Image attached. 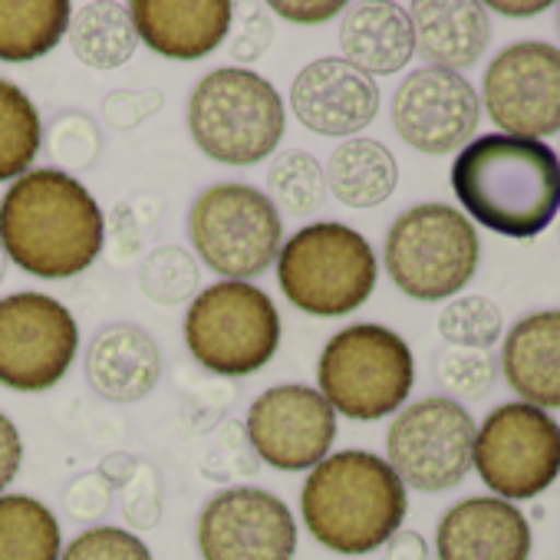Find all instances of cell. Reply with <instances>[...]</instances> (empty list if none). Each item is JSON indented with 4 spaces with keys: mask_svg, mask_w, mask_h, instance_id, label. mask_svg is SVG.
<instances>
[{
    "mask_svg": "<svg viewBox=\"0 0 560 560\" xmlns=\"http://www.w3.org/2000/svg\"><path fill=\"white\" fill-rule=\"evenodd\" d=\"M406 485L373 452H337L311 468L301 514L317 544L334 553L363 557L399 534L406 521Z\"/></svg>",
    "mask_w": 560,
    "mask_h": 560,
    "instance_id": "cell-3",
    "label": "cell"
},
{
    "mask_svg": "<svg viewBox=\"0 0 560 560\" xmlns=\"http://www.w3.org/2000/svg\"><path fill=\"white\" fill-rule=\"evenodd\" d=\"M270 11L288 21H298V24H324L337 14H343V4L340 0H334V4H284V0H277V4H270Z\"/></svg>",
    "mask_w": 560,
    "mask_h": 560,
    "instance_id": "cell-38",
    "label": "cell"
},
{
    "mask_svg": "<svg viewBox=\"0 0 560 560\" xmlns=\"http://www.w3.org/2000/svg\"><path fill=\"white\" fill-rule=\"evenodd\" d=\"M557 34H560V4H557Z\"/></svg>",
    "mask_w": 560,
    "mask_h": 560,
    "instance_id": "cell-42",
    "label": "cell"
},
{
    "mask_svg": "<svg viewBox=\"0 0 560 560\" xmlns=\"http://www.w3.org/2000/svg\"><path fill=\"white\" fill-rule=\"evenodd\" d=\"M109 498H113V485L103 471H90L83 478H77L67 491V511L77 517V521H93V517H103L106 508H109Z\"/></svg>",
    "mask_w": 560,
    "mask_h": 560,
    "instance_id": "cell-35",
    "label": "cell"
},
{
    "mask_svg": "<svg viewBox=\"0 0 560 560\" xmlns=\"http://www.w3.org/2000/svg\"><path fill=\"white\" fill-rule=\"evenodd\" d=\"M277 284L304 314L343 317L370 301L376 288V254L350 224H307L280 244Z\"/></svg>",
    "mask_w": 560,
    "mask_h": 560,
    "instance_id": "cell-4",
    "label": "cell"
},
{
    "mask_svg": "<svg viewBox=\"0 0 560 560\" xmlns=\"http://www.w3.org/2000/svg\"><path fill=\"white\" fill-rule=\"evenodd\" d=\"M439 334L448 347L488 353L504 334V317H501V307L494 301L471 294V298L452 301L439 314Z\"/></svg>",
    "mask_w": 560,
    "mask_h": 560,
    "instance_id": "cell-30",
    "label": "cell"
},
{
    "mask_svg": "<svg viewBox=\"0 0 560 560\" xmlns=\"http://www.w3.org/2000/svg\"><path fill=\"white\" fill-rule=\"evenodd\" d=\"M267 185H270V201H277L288 214L301 218L320 208L327 191V175L311 152H284L270 165Z\"/></svg>",
    "mask_w": 560,
    "mask_h": 560,
    "instance_id": "cell-29",
    "label": "cell"
},
{
    "mask_svg": "<svg viewBox=\"0 0 560 560\" xmlns=\"http://www.w3.org/2000/svg\"><path fill=\"white\" fill-rule=\"evenodd\" d=\"M195 284H198V267L191 254H185L175 244L152 250L139 270V288L155 304H178L195 291Z\"/></svg>",
    "mask_w": 560,
    "mask_h": 560,
    "instance_id": "cell-31",
    "label": "cell"
},
{
    "mask_svg": "<svg viewBox=\"0 0 560 560\" xmlns=\"http://www.w3.org/2000/svg\"><path fill=\"white\" fill-rule=\"evenodd\" d=\"M478 234L471 221L442 201L402 211L386 234V270L393 284L422 304L455 298L478 270Z\"/></svg>",
    "mask_w": 560,
    "mask_h": 560,
    "instance_id": "cell-7",
    "label": "cell"
},
{
    "mask_svg": "<svg viewBox=\"0 0 560 560\" xmlns=\"http://www.w3.org/2000/svg\"><path fill=\"white\" fill-rule=\"evenodd\" d=\"M478 93L452 70H412L393 96V126L406 145L425 155L465 149L478 129Z\"/></svg>",
    "mask_w": 560,
    "mask_h": 560,
    "instance_id": "cell-16",
    "label": "cell"
},
{
    "mask_svg": "<svg viewBox=\"0 0 560 560\" xmlns=\"http://www.w3.org/2000/svg\"><path fill=\"white\" fill-rule=\"evenodd\" d=\"M205 560H294L298 524L291 508L264 488H228L198 517Z\"/></svg>",
    "mask_w": 560,
    "mask_h": 560,
    "instance_id": "cell-14",
    "label": "cell"
},
{
    "mask_svg": "<svg viewBox=\"0 0 560 560\" xmlns=\"http://www.w3.org/2000/svg\"><path fill=\"white\" fill-rule=\"evenodd\" d=\"M547 8H550L547 0H540V4H491L494 14H508V18H517V21L534 18V14H544Z\"/></svg>",
    "mask_w": 560,
    "mask_h": 560,
    "instance_id": "cell-40",
    "label": "cell"
},
{
    "mask_svg": "<svg viewBox=\"0 0 560 560\" xmlns=\"http://www.w3.org/2000/svg\"><path fill=\"white\" fill-rule=\"evenodd\" d=\"M67 37L73 57L90 70H116L139 47L129 8L116 4V0H109V4H83L77 14H70Z\"/></svg>",
    "mask_w": 560,
    "mask_h": 560,
    "instance_id": "cell-26",
    "label": "cell"
},
{
    "mask_svg": "<svg viewBox=\"0 0 560 560\" xmlns=\"http://www.w3.org/2000/svg\"><path fill=\"white\" fill-rule=\"evenodd\" d=\"M327 185L334 198L347 208L383 205L399 182V165L393 152L376 139H347L327 165Z\"/></svg>",
    "mask_w": 560,
    "mask_h": 560,
    "instance_id": "cell-24",
    "label": "cell"
},
{
    "mask_svg": "<svg viewBox=\"0 0 560 560\" xmlns=\"http://www.w3.org/2000/svg\"><path fill=\"white\" fill-rule=\"evenodd\" d=\"M122 485H126V501H122L126 521H129L136 530L155 527L159 517H162V491H159V475H155V468H152L149 462H136Z\"/></svg>",
    "mask_w": 560,
    "mask_h": 560,
    "instance_id": "cell-34",
    "label": "cell"
},
{
    "mask_svg": "<svg viewBox=\"0 0 560 560\" xmlns=\"http://www.w3.org/2000/svg\"><path fill=\"white\" fill-rule=\"evenodd\" d=\"M439 560H527L530 524L501 498H465L435 527Z\"/></svg>",
    "mask_w": 560,
    "mask_h": 560,
    "instance_id": "cell-18",
    "label": "cell"
},
{
    "mask_svg": "<svg viewBox=\"0 0 560 560\" xmlns=\"http://www.w3.org/2000/svg\"><path fill=\"white\" fill-rule=\"evenodd\" d=\"M67 0H0V60L27 63L47 57L67 34Z\"/></svg>",
    "mask_w": 560,
    "mask_h": 560,
    "instance_id": "cell-25",
    "label": "cell"
},
{
    "mask_svg": "<svg viewBox=\"0 0 560 560\" xmlns=\"http://www.w3.org/2000/svg\"><path fill=\"white\" fill-rule=\"evenodd\" d=\"M471 468L501 501H530L560 475V425L527 402H504L475 432Z\"/></svg>",
    "mask_w": 560,
    "mask_h": 560,
    "instance_id": "cell-10",
    "label": "cell"
},
{
    "mask_svg": "<svg viewBox=\"0 0 560 560\" xmlns=\"http://www.w3.org/2000/svg\"><path fill=\"white\" fill-rule=\"evenodd\" d=\"M247 439L270 468H317L337 439V412L314 386H273L247 409Z\"/></svg>",
    "mask_w": 560,
    "mask_h": 560,
    "instance_id": "cell-15",
    "label": "cell"
},
{
    "mask_svg": "<svg viewBox=\"0 0 560 560\" xmlns=\"http://www.w3.org/2000/svg\"><path fill=\"white\" fill-rule=\"evenodd\" d=\"M162 376V353L155 340L132 327H106L86 353V380L109 402L145 399Z\"/></svg>",
    "mask_w": 560,
    "mask_h": 560,
    "instance_id": "cell-22",
    "label": "cell"
},
{
    "mask_svg": "<svg viewBox=\"0 0 560 560\" xmlns=\"http://www.w3.org/2000/svg\"><path fill=\"white\" fill-rule=\"evenodd\" d=\"M4 273H8V254L0 247V284H4Z\"/></svg>",
    "mask_w": 560,
    "mask_h": 560,
    "instance_id": "cell-41",
    "label": "cell"
},
{
    "mask_svg": "<svg viewBox=\"0 0 560 560\" xmlns=\"http://www.w3.org/2000/svg\"><path fill=\"white\" fill-rule=\"evenodd\" d=\"M386 560H429V547H425V540L416 530H399L389 540Z\"/></svg>",
    "mask_w": 560,
    "mask_h": 560,
    "instance_id": "cell-39",
    "label": "cell"
},
{
    "mask_svg": "<svg viewBox=\"0 0 560 560\" xmlns=\"http://www.w3.org/2000/svg\"><path fill=\"white\" fill-rule=\"evenodd\" d=\"M103 228L96 198L60 168L21 175L0 201V247L44 280L83 273L103 250Z\"/></svg>",
    "mask_w": 560,
    "mask_h": 560,
    "instance_id": "cell-1",
    "label": "cell"
},
{
    "mask_svg": "<svg viewBox=\"0 0 560 560\" xmlns=\"http://www.w3.org/2000/svg\"><path fill=\"white\" fill-rule=\"evenodd\" d=\"M481 100L504 136L540 142L560 132V50L544 40L511 44L485 70Z\"/></svg>",
    "mask_w": 560,
    "mask_h": 560,
    "instance_id": "cell-13",
    "label": "cell"
},
{
    "mask_svg": "<svg viewBox=\"0 0 560 560\" xmlns=\"http://www.w3.org/2000/svg\"><path fill=\"white\" fill-rule=\"evenodd\" d=\"M475 419L445 396H429L406 406L386 435L389 468L402 485L439 494L465 481L471 471Z\"/></svg>",
    "mask_w": 560,
    "mask_h": 560,
    "instance_id": "cell-11",
    "label": "cell"
},
{
    "mask_svg": "<svg viewBox=\"0 0 560 560\" xmlns=\"http://www.w3.org/2000/svg\"><path fill=\"white\" fill-rule=\"evenodd\" d=\"M129 18L139 44L168 60H201L231 31L228 0H136Z\"/></svg>",
    "mask_w": 560,
    "mask_h": 560,
    "instance_id": "cell-19",
    "label": "cell"
},
{
    "mask_svg": "<svg viewBox=\"0 0 560 560\" xmlns=\"http://www.w3.org/2000/svg\"><path fill=\"white\" fill-rule=\"evenodd\" d=\"M188 234L195 254L214 273L247 284L277 260L284 224L264 191L224 182L198 195L188 214Z\"/></svg>",
    "mask_w": 560,
    "mask_h": 560,
    "instance_id": "cell-9",
    "label": "cell"
},
{
    "mask_svg": "<svg viewBox=\"0 0 560 560\" xmlns=\"http://www.w3.org/2000/svg\"><path fill=\"white\" fill-rule=\"evenodd\" d=\"M452 188L478 224L524 241L560 211V162L544 142L481 136L458 152Z\"/></svg>",
    "mask_w": 560,
    "mask_h": 560,
    "instance_id": "cell-2",
    "label": "cell"
},
{
    "mask_svg": "<svg viewBox=\"0 0 560 560\" xmlns=\"http://www.w3.org/2000/svg\"><path fill=\"white\" fill-rule=\"evenodd\" d=\"M40 113L31 96L0 80V182L31 172L40 152Z\"/></svg>",
    "mask_w": 560,
    "mask_h": 560,
    "instance_id": "cell-28",
    "label": "cell"
},
{
    "mask_svg": "<svg viewBox=\"0 0 560 560\" xmlns=\"http://www.w3.org/2000/svg\"><path fill=\"white\" fill-rule=\"evenodd\" d=\"M77 320L60 301L31 291L0 301V383L8 389L57 386L77 360Z\"/></svg>",
    "mask_w": 560,
    "mask_h": 560,
    "instance_id": "cell-12",
    "label": "cell"
},
{
    "mask_svg": "<svg viewBox=\"0 0 560 560\" xmlns=\"http://www.w3.org/2000/svg\"><path fill=\"white\" fill-rule=\"evenodd\" d=\"M63 534L54 511L27 494H0V560H60Z\"/></svg>",
    "mask_w": 560,
    "mask_h": 560,
    "instance_id": "cell-27",
    "label": "cell"
},
{
    "mask_svg": "<svg viewBox=\"0 0 560 560\" xmlns=\"http://www.w3.org/2000/svg\"><path fill=\"white\" fill-rule=\"evenodd\" d=\"M60 560H152L142 537L122 527H90L70 540Z\"/></svg>",
    "mask_w": 560,
    "mask_h": 560,
    "instance_id": "cell-33",
    "label": "cell"
},
{
    "mask_svg": "<svg viewBox=\"0 0 560 560\" xmlns=\"http://www.w3.org/2000/svg\"><path fill=\"white\" fill-rule=\"evenodd\" d=\"M317 383L334 412L376 422L402 409L416 383V363L399 334L380 324H353L324 347Z\"/></svg>",
    "mask_w": 560,
    "mask_h": 560,
    "instance_id": "cell-6",
    "label": "cell"
},
{
    "mask_svg": "<svg viewBox=\"0 0 560 560\" xmlns=\"http://www.w3.org/2000/svg\"><path fill=\"white\" fill-rule=\"evenodd\" d=\"M553 155H557V162H560V145H557V152H553Z\"/></svg>",
    "mask_w": 560,
    "mask_h": 560,
    "instance_id": "cell-43",
    "label": "cell"
},
{
    "mask_svg": "<svg viewBox=\"0 0 560 560\" xmlns=\"http://www.w3.org/2000/svg\"><path fill=\"white\" fill-rule=\"evenodd\" d=\"M21 458H24V445H21L18 425L0 412V494H4V488L18 478Z\"/></svg>",
    "mask_w": 560,
    "mask_h": 560,
    "instance_id": "cell-37",
    "label": "cell"
},
{
    "mask_svg": "<svg viewBox=\"0 0 560 560\" xmlns=\"http://www.w3.org/2000/svg\"><path fill=\"white\" fill-rule=\"evenodd\" d=\"M188 132L214 162L257 165L284 136V103L254 70L221 67L195 86Z\"/></svg>",
    "mask_w": 560,
    "mask_h": 560,
    "instance_id": "cell-5",
    "label": "cell"
},
{
    "mask_svg": "<svg viewBox=\"0 0 560 560\" xmlns=\"http://www.w3.org/2000/svg\"><path fill=\"white\" fill-rule=\"evenodd\" d=\"M416 31V54L432 70H465L478 63L491 40L488 8L475 0H419L409 11Z\"/></svg>",
    "mask_w": 560,
    "mask_h": 560,
    "instance_id": "cell-20",
    "label": "cell"
},
{
    "mask_svg": "<svg viewBox=\"0 0 560 560\" xmlns=\"http://www.w3.org/2000/svg\"><path fill=\"white\" fill-rule=\"evenodd\" d=\"M270 37H273L270 18H264V14L257 11V14H250V18L241 24V34H237L234 44H231V57L241 60V63H250V60H257V57L270 47Z\"/></svg>",
    "mask_w": 560,
    "mask_h": 560,
    "instance_id": "cell-36",
    "label": "cell"
},
{
    "mask_svg": "<svg viewBox=\"0 0 560 560\" xmlns=\"http://www.w3.org/2000/svg\"><path fill=\"white\" fill-rule=\"evenodd\" d=\"M508 386L534 409H560V311L517 320L501 350Z\"/></svg>",
    "mask_w": 560,
    "mask_h": 560,
    "instance_id": "cell-21",
    "label": "cell"
},
{
    "mask_svg": "<svg viewBox=\"0 0 560 560\" xmlns=\"http://www.w3.org/2000/svg\"><path fill=\"white\" fill-rule=\"evenodd\" d=\"M188 353L218 376H250L280 347L273 301L244 280H221L201 291L185 314Z\"/></svg>",
    "mask_w": 560,
    "mask_h": 560,
    "instance_id": "cell-8",
    "label": "cell"
},
{
    "mask_svg": "<svg viewBox=\"0 0 560 560\" xmlns=\"http://www.w3.org/2000/svg\"><path fill=\"white\" fill-rule=\"evenodd\" d=\"M439 383L462 399H481L494 386V360L481 350L445 347L435 360Z\"/></svg>",
    "mask_w": 560,
    "mask_h": 560,
    "instance_id": "cell-32",
    "label": "cell"
},
{
    "mask_svg": "<svg viewBox=\"0 0 560 560\" xmlns=\"http://www.w3.org/2000/svg\"><path fill=\"white\" fill-rule=\"evenodd\" d=\"M294 116L317 136H357L380 113V86L343 57L314 60L291 83Z\"/></svg>",
    "mask_w": 560,
    "mask_h": 560,
    "instance_id": "cell-17",
    "label": "cell"
},
{
    "mask_svg": "<svg viewBox=\"0 0 560 560\" xmlns=\"http://www.w3.org/2000/svg\"><path fill=\"white\" fill-rule=\"evenodd\" d=\"M343 60L366 77L399 73L416 54L409 11L399 4H357L340 24Z\"/></svg>",
    "mask_w": 560,
    "mask_h": 560,
    "instance_id": "cell-23",
    "label": "cell"
}]
</instances>
